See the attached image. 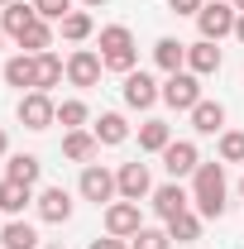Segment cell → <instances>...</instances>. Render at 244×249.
<instances>
[{"label": "cell", "instance_id": "6da1fadb", "mask_svg": "<svg viewBox=\"0 0 244 249\" xmlns=\"http://www.w3.org/2000/svg\"><path fill=\"white\" fill-rule=\"evenodd\" d=\"M192 201L201 220H220L225 216V168L220 163H201L192 173Z\"/></svg>", "mask_w": 244, "mask_h": 249}, {"label": "cell", "instance_id": "7a4b0ae2", "mask_svg": "<svg viewBox=\"0 0 244 249\" xmlns=\"http://www.w3.org/2000/svg\"><path fill=\"white\" fill-rule=\"evenodd\" d=\"M101 62H105L110 72H134L139 48H134V34L124 29V24H105V29H101Z\"/></svg>", "mask_w": 244, "mask_h": 249}, {"label": "cell", "instance_id": "3957f363", "mask_svg": "<svg viewBox=\"0 0 244 249\" xmlns=\"http://www.w3.org/2000/svg\"><path fill=\"white\" fill-rule=\"evenodd\" d=\"M235 19H240V10H235L230 0H206L201 15H196V29H201V38L220 43L225 34H235Z\"/></svg>", "mask_w": 244, "mask_h": 249}, {"label": "cell", "instance_id": "277c9868", "mask_svg": "<svg viewBox=\"0 0 244 249\" xmlns=\"http://www.w3.org/2000/svg\"><path fill=\"white\" fill-rule=\"evenodd\" d=\"M163 101H168L173 110H187V115H192V106L201 101V77L187 72V67H182V72H173V77L163 82Z\"/></svg>", "mask_w": 244, "mask_h": 249}, {"label": "cell", "instance_id": "5b68a950", "mask_svg": "<svg viewBox=\"0 0 244 249\" xmlns=\"http://www.w3.org/2000/svg\"><path fill=\"white\" fill-rule=\"evenodd\" d=\"M19 124H24V129H48V124H58L53 96L48 91H24L19 96Z\"/></svg>", "mask_w": 244, "mask_h": 249}, {"label": "cell", "instance_id": "8992f818", "mask_svg": "<svg viewBox=\"0 0 244 249\" xmlns=\"http://www.w3.org/2000/svg\"><path fill=\"white\" fill-rule=\"evenodd\" d=\"M82 196L96 201V206H110V201L120 196L115 173H110V168H101V163H87V168H82Z\"/></svg>", "mask_w": 244, "mask_h": 249}, {"label": "cell", "instance_id": "52a82bcc", "mask_svg": "<svg viewBox=\"0 0 244 249\" xmlns=\"http://www.w3.org/2000/svg\"><path fill=\"white\" fill-rule=\"evenodd\" d=\"M101 72H105V62H101L96 48H72V53H67V82H72V87H96Z\"/></svg>", "mask_w": 244, "mask_h": 249}, {"label": "cell", "instance_id": "ba28073f", "mask_svg": "<svg viewBox=\"0 0 244 249\" xmlns=\"http://www.w3.org/2000/svg\"><path fill=\"white\" fill-rule=\"evenodd\" d=\"M115 187H120V201H144V196H153L149 163H120V173H115Z\"/></svg>", "mask_w": 244, "mask_h": 249}, {"label": "cell", "instance_id": "9c48e42d", "mask_svg": "<svg viewBox=\"0 0 244 249\" xmlns=\"http://www.w3.org/2000/svg\"><path fill=\"white\" fill-rule=\"evenodd\" d=\"M124 106H129V110H149L153 101H163V87H158V82H153L149 72H124Z\"/></svg>", "mask_w": 244, "mask_h": 249}, {"label": "cell", "instance_id": "30bf717a", "mask_svg": "<svg viewBox=\"0 0 244 249\" xmlns=\"http://www.w3.org/2000/svg\"><path fill=\"white\" fill-rule=\"evenodd\" d=\"M163 168H168V178H173V182H177V178H192V173L201 168L196 144H192V139H173V144L163 149Z\"/></svg>", "mask_w": 244, "mask_h": 249}, {"label": "cell", "instance_id": "8fae6325", "mask_svg": "<svg viewBox=\"0 0 244 249\" xmlns=\"http://www.w3.org/2000/svg\"><path fill=\"white\" fill-rule=\"evenodd\" d=\"M134 230H144L139 201H110V206H105V235H120V240H129Z\"/></svg>", "mask_w": 244, "mask_h": 249}, {"label": "cell", "instance_id": "7c38bea8", "mask_svg": "<svg viewBox=\"0 0 244 249\" xmlns=\"http://www.w3.org/2000/svg\"><path fill=\"white\" fill-rule=\"evenodd\" d=\"M34 206H38V216L48 225H62V220H72V192L67 187H43L34 196Z\"/></svg>", "mask_w": 244, "mask_h": 249}, {"label": "cell", "instance_id": "4fadbf2b", "mask_svg": "<svg viewBox=\"0 0 244 249\" xmlns=\"http://www.w3.org/2000/svg\"><path fill=\"white\" fill-rule=\"evenodd\" d=\"M220 48H215L211 38H196V43H187V72H196V77H211L220 72Z\"/></svg>", "mask_w": 244, "mask_h": 249}, {"label": "cell", "instance_id": "5bb4252c", "mask_svg": "<svg viewBox=\"0 0 244 249\" xmlns=\"http://www.w3.org/2000/svg\"><path fill=\"white\" fill-rule=\"evenodd\" d=\"M192 129H196V134H225V106L201 96V101L192 106Z\"/></svg>", "mask_w": 244, "mask_h": 249}, {"label": "cell", "instance_id": "9a60e30c", "mask_svg": "<svg viewBox=\"0 0 244 249\" xmlns=\"http://www.w3.org/2000/svg\"><path fill=\"white\" fill-rule=\"evenodd\" d=\"M34 19H38L34 0H29V5H24V0H10V5H5V15H0V29H5L15 43H19V38H24V29H29Z\"/></svg>", "mask_w": 244, "mask_h": 249}, {"label": "cell", "instance_id": "2e32d148", "mask_svg": "<svg viewBox=\"0 0 244 249\" xmlns=\"http://www.w3.org/2000/svg\"><path fill=\"white\" fill-rule=\"evenodd\" d=\"M187 201H192V196L182 192V182H163V187H153V211H158L163 220L182 216V211H187Z\"/></svg>", "mask_w": 244, "mask_h": 249}, {"label": "cell", "instance_id": "e0dca14e", "mask_svg": "<svg viewBox=\"0 0 244 249\" xmlns=\"http://www.w3.org/2000/svg\"><path fill=\"white\" fill-rule=\"evenodd\" d=\"M34 77H38V58L34 53H15V58L5 62V87H19V91L29 87L34 91Z\"/></svg>", "mask_w": 244, "mask_h": 249}, {"label": "cell", "instance_id": "ac0fdd59", "mask_svg": "<svg viewBox=\"0 0 244 249\" xmlns=\"http://www.w3.org/2000/svg\"><path fill=\"white\" fill-rule=\"evenodd\" d=\"M96 149H101V139L87 134V129H67V134H62V154L72 158V163H91Z\"/></svg>", "mask_w": 244, "mask_h": 249}, {"label": "cell", "instance_id": "d6986e66", "mask_svg": "<svg viewBox=\"0 0 244 249\" xmlns=\"http://www.w3.org/2000/svg\"><path fill=\"white\" fill-rule=\"evenodd\" d=\"M38 58V77H34V91H53L62 77H67V62L58 53H34Z\"/></svg>", "mask_w": 244, "mask_h": 249}, {"label": "cell", "instance_id": "ffe728a7", "mask_svg": "<svg viewBox=\"0 0 244 249\" xmlns=\"http://www.w3.org/2000/svg\"><path fill=\"white\" fill-rule=\"evenodd\" d=\"M153 62L173 77V72H182L187 67V43H177V38H158L153 43Z\"/></svg>", "mask_w": 244, "mask_h": 249}, {"label": "cell", "instance_id": "44dd1931", "mask_svg": "<svg viewBox=\"0 0 244 249\" xmlns=\"http://www.w3.org/2000/svg\"><path fill=\"white\" fill-rule=\"evenodd\" d=\"M91 134L101 144H124V139H129V120H124L120 110H105V115L91 124Z\"/></svg>", "mask_w": 244, "mask_h": 249}, {"label": "cell", "instance_id": "7402d4cb", "mask_svg": "<svg viewBox=\"0 0 244 249\" xmlns=\"http://www.w3.org/2000/svg\"><path fill=\"white\" fill-rule=\"evenodd\" d=\"M5 178H10V182H24V187H34L38 178H43V163H38L34 154H15L10 163H5Z\"/></svg>", "mask_w": 244, "mask_h": 249}, {"label": "cell", "instance_id": "603a6c76", "mask_svg": "<svg viewBox=\"0 0 244 249\" xmlns=\"http://www.w3.org/2000/svg\"><path fill=\"white\" fill-rule=\"evenodd\" d=\"M0 249H38V230L29 220H10L0 230Z\"/></svg>", "mask_w": 244, "mask_h": 249}, {"label": "cell", "instance_id": "cb8c5ba5", "mask_svg": "<svg viewBox=\"0 0 244 249\" xmlns=\"http://www.w3.org/2000/svg\"><path fill=\"white\" fill-rule=\"evenodd\" d=\"M29 201H34V187H24V182H10V178L0 182V211H5V216H19V211H24Z\"/></svg>", "mask_w": 244, "mask_h": 249}, {"label": "cell", "instance_id": "d4e9b609", "mask_svg": "<svg viewBox=\"0 0 244 249\" xmlns=\"http://www.w3.org/2000/svg\"><path fill=\"white\" fill-rule=\"evenodd\" d=\"M168 144H173V129L163 120H144L139 124V149H144V154H163Z\"/></svg>", "mask_w": 244, "mask_h": 249}, {"label": "cell", "instance_id": "484cf974", "mask_svg": "<svg viewBox=\"0 0 244 249\" xmlns=\"http://www.w3.org/2000/svg\"><path fill=\"white\" fill-rule=\"evenodd\" d=\"M168 235H173L177 245H192V240H201V216L187 206L182 216H173V220H168Z\"/></svg>", "mask_w": 244, "mask_h": 249}, {"label": "cell", "instance_id": "4316f807", "mask_svg": "<svg viewBox=\"0 0 244 249\" xmlns=\"http://www.w3.org/2000/svg\"><path fill=\"white\" fill-rule=\"evenodd\" d=\"M19 48L24 53H53V29H48V19H34L24 38H19Z\"/></svg>", "mask_w": 244, "mask_h": 249}, {"label": "cell", "instance_id": "83f0119b", "mask_svg": "<svg viewBox=\"0 0 244 249\" xmlns=\"http://www.w3.org/2000/svg\"><path fill=\"white\" fill-rule=\"evenodd\" d=\"M91 34H96V24H91L87 10H72V15L62 19V38H67V43H87Z\"/></svg>", "mask_w": 244, "mask_h": 249}, {"label": "cell", "instance_id": "f1b7e54d", "mask_svg": "<svg viewBox=\"0 0 244 249\" xmlns=\"http://www.w3.org/2000/svg\"><path fill=\"white\" fill-rule=\"evenodd\" d=\"M129 249H173V235H168V230L144 225V230H134V235H129Z\"/></svg>", "mask_w": 244, "mask_h": 249}, {"label": "cell", "instance_id": "f546056e", "mask_svg": "<svg viewBox=\"0 0 244 249\" xmlns=\"http://www.w3.org/2000/svg\"><path fill=\"white\" fill-rule=\"evenodd\" d=\"M87 120H91L87 101H62V106H58V124H62V129H82Z\"/></svg>", "mask_w": 244, "mask_h": 249}, {"label": "cell", "instance_id": "4dcf8cb0", "mask_svg": "<svg viewBox=\"0 0 244 249\" xmlns=\"http://www.w3.org/2000/svg\"><path fill=\"white\" fill-rule=\"evenodd\" d=\"M220 163H244V129H225L220 134Z\"/></svg>", "mask_w": 244, "mask_h": 249}, {"label": "cell", "instance_id": "1f68e13d", "mask_svg": "<svg viewBox=\"0 0 244 249\" xmlns=\"http://www.w3.org/2000/svg\"><path fill=\"white\" fill-rule=\"evenodd\" d=\"M34 10H38V19H67L72 15V0H34Z\"/></svg>", "mask_w": 244, "mask_h": 249}, {"label": "cell", "instance_id": "d6a6232c", "mask_svg": "<svg viewBox=\"0 0 244 249\" xmlns=\"http://www.w3.org/2000/svg\"><path fill=\"white\" fill-rule=\"evenodd\" d=\"M201 5H206V0H168L173 15H201Z\"/></svg>", "mask_w": 244, "mask_h": 249}, {"label": "cell", "instance_id": "836d02e7", "mask_svg": "<svg viewBox=\"0 0 244 249\" xmlns=\"http://www.w3.org/2000/svg\"><path fill=\"white\" fill-rule=\"evenodd\" d=\"M87 249H129V240H120V235H105V240H91Z\"/></svg>", "mask_w": 244, "mask_h": 249}, {"label": "cell", "instance_id": "e575fe53", "mask_svg": "<svg viewBox=\"0 0 244 249\" xmlns=\"http://www.w3.org/2000/svg\"><path fill=\"white\" fill-rule=\"evenodd\" d=\"M235 38H240V43H244V15H240V19H235Z\"/></svg>", "mask_w": 244, "mask_h": 249}, {"label": "cell", "instance_id": "d590c367", "mask_svg": "<svg viewBox=\"0 0 244 249\" xmlns=\"http://www.w3.org/2000/svg\"><path fill=\"white\" fill-rule=\"evenodd\" d=\"M10 154V139H5V129H0V158Z\"/></svg>", "mask_w": 244, "mask_h": 249}, {"label": "cell", "instance_id": "8d00e7d4", "mask_svg": "<svg viewBox=\"0 0 244 249\" xmlns=\"http://www.w3.org/2000/svg\"><path fill=\"white\" fill-rule=\"evenodd\" d=\"M230 5H235V10H240V15H244V0H230Z\"/></svg>", "mask_w": 244, "mask_h": 249}, {"label": "cell", "instance_id": "74e56055", "mask_svg": "<svg viewBox=\"0 0 244 249\" xmlns=\"http://www.w3.org/2000/svg\"><path fill=\"white\" fill-rule=\"evenodd\" d=\"M82 5H105V0H82Z\"/></svg>", "mask_w": 244, "mask_h": 249}, {"label": "cell", "instance_id": "f35d334b", "mask_svg": "<svg viewBox=\"0 0 244 249\" xmlns=\"http://www.w3.org/2000/svg\"><path fill=\"white\" fill-rule=\"evenodd\" d=\"M38 249H62V245H38Z\"/></svg>", "mask_w": 244, "mask_h": 249}, {"label": "cell", "instance_id": "ab89813d", "mask_svg": "<svg viewBox=\"0 0 244 249\" xmlns=\"http://www.w3.org/2000/svg\"><path fill=\"white\" fill-rule=\"evenodd\" d=\"M240 196H244V178H240Z\"/></svg>", "mask_w": 244, "mask_h": 249}, {"label": "cell", "instance_id": "60d3db41", "mask_svg": "<svg viewBox=\"0 0 244 249\" xmlns=\"http://www.w3.org/2000/svg\"><path fill=\"white\" fill-rule=\"evenodd\" d=\"M5 5H10V0H0V10H5Z\"/></svg>", "mask_w": 244, "mask_h": 249}, {"label": "cell", "instance_id": "b9f144b4", "mask_svg": "<svg viewBox=\"0 0 244 249\" xmlns=\"http://www.w3.org/2000/svg\"><path fill=\"white\" fill-rule=\"evenodd\" d=\"M0 43H5V29H0Z\"/></svg>", "mask_w": 244, "mask_h": 249}, {"label": "cell", "instance_id": "7bdbcfd3", "mask_svg": "<svg viewBox=\"0 0 244 249\" xmlns=\"http://www.w3.org/2000/svg\"><path fill=\"white\" fill-rule=\"evenodd\" d=\"M0 230H5V225H0Z\"/></svg>", "mask_w": 244, "mask_h": 249}]
</instances>
